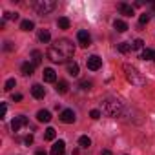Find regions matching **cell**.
<instances>
[{
    "mask_svg": "<svg viewBox=\"0 0 155 155\" xmlns=\"http://www.w3.org/2000/svg\"><path fill=\"white\" fill-rule=\"evenodd\" d=\"M73 55H75V46L68 38H60L48 48V58L55 64L68 62L69 58H73Z\"/></svg>",
    "mask_w": 155,
    "mask_h": 155,
    "instance_id": "6da1fadb",
    "label": "cell"
},
{
    "mask_svg": "<svg viewBox=\"0 0 155 155\" xmlns=\"http://www.w3.org/2000/svg\"><path fill=\"white\" fill-rule=\"evenodd\" d=\"M122 110H124V106H122V102L117 101V99L106 97V99L102 101V113H106L108 117H119V115L122 113Z\"/></svg>",
    "mask_w": 155,
    "mask_h": 155,
    "instance_id": "7a4b0ae2",
    "label": "cell"
},
{
    "mask_svg": "<svg viewBox=\"0 0 155 155\" xmlns=\"http://www.w3.org/2000/svg\"><path fill=\"white\" fill-rule=\"evenodd\" d=\"M124 73H126V79H128V82H131L133 86H144V77L139 73V69L137 68H133V66H130V64H126L124 66Z\"/></svg>",
    "mask_w": 155,
    "mask_h": 155,
    "instance_id": "3957f363",
    "label": "cell"
},
{
    "mask_svg": "<svg viewBox=\"0 0 155 155\" xmlns=\"http://www.w3.org/2000/svg\"><path fill=\"white\" fill-rule=\"evenodd\" d=\"M33 8H35V11L38 15H48V13H51L57 8V2L55 0H37V2L33 4Z\"/></svg>",
    "mask_w": 155,
    "mask_h": 155,
    "instance_id": "277c9868",
    "label": "cell"
},
{
    "mask_svg": "<svg viewBox=\"0 0 155 155\" xmlns=\"http://www.w3.org/2000/svg\"><path fill=\"white\" fill-rule=\"evenodd\" d=\"M86 66H88V69L97 71V69H101V68H102V58H101V57H97V55H91V57H88Z\"/></svg>",
    "mask_w": 155,
    "mask_h": 155,
    "instance_id": "5b68a950",
    "label": "cell"
},
{
    "mask_svg": "<svg viewBox=\"0 0 155 155\" xmlns=\"http://www.w3.org/2000/svg\"><path fill=\"white\" fill-rule=\"evenodd\" d=\"M60 120H62L64 124H73V122L77 120V115H75L73 110H64V111L60 113Z\"/></svg>",
    "mask_w": 155,
    "mask_h": 155,
    "instance_id": "8992f818",
    "label": "cell"
},
{
    "mask_svg": "<svg viewBox=\"0 0 155 155\" xmlns=\"http://www.w3.org/2000/svg\"><path fill=\"white\" fill-rule=\"evenodd\" d=\"M28 124V117L26 115H18V117H15L13 119V122H11V130L13 131H18L22 126H26Z\"/></svg>",
    "mask_w": 155,
    "mask_h": 155,
    "instance_id": "52a82bcc",
    "label": "cell"
},
{
    "mask_svg": "<svg viewBox=\"0 0 155 155\" xmlns=\"http://www.w3.org/2000/svg\"><path fill=\"white\" fill-rule=\"evenodd\" d=\"M77 40H79V44L82 48H88L91 44V37H90L88 31H79V33H77Z\"/></svg>",
    "mask_w": 155,
    "mask_h": 155,
    "instance_id": "ba28073f",
    "label": "cell"
},
{
    "mask_svg": "<svg viewBox=\"0 0 155 155\" xmlns=\"http://www.w3.org/2000/svg\"><path fill=\"white\" fill-rule=\"evenodd\" d=\"M31 95H33L35 99H38V101H40V99H44V97H46V90H44L40 84H33V86H31Z\"/></svg>",
    "mask_w": 155,
    "mask_h": 155,
    "instance_id": "9c48e42d",
    "label": "cell"
},
{
    "mask_svg": "<svg viewBox=\"0 0 155 155\" xmlns=\"http://www.w3.org/2000/svg\"><path fill=\"white\" fill-rule=\"evenodd\" d=\"M42 77H44V82H57V73L51 68H46L44 73H42Z\"/></svg>",
    "mask_w": 155,
    "mask_h": 155,
    "instance_id": "30bf717a",
    "label": "cell"
},
{
    "mask_svg": "<svg viewBox=\"0 0 155 155\" xmlns=\"http://www.w3.org/2000/svg\"><path fill=\"white\" fill-rule=\"evenodd\" d=\"M66 150V142L64 140H57L53 146H51V155H62Z\"/></svg>",
    "mask_w": 155,
    "mask_h": 155,
    "instance_id": "8fae6325",
    "label": "cell"
},
{
    "mask_svg": "<svg viewBox=\"0 0 155 155\" xmlns=\"http://www.w3.org/2000/svg\"><path fill=\"white\" fill-rule=\"evenodd\" d=\"M117 8H119V11H120L124 17H131V15H133V6H130V4H126V2H120Z\"/></svg>",
    "mask_w": 155,
    "mask_h": 155,
    "instance_id": "7c38bea8",
    "label": "cell"
},
{
    "mask_svg": "<svg viewBox=\"0 0 155 155\" xmlns=\"http://www.w3.org/2000/svg\"><path fill=\"white\" fill-rule=\"evenodd\" d=\"M37 120H38V122H49V120H51V113H49L48 110H40V111L37 113Z\"/></svg>",
    "mask_w": 155,
    "mask_h": 155,
    "instance_id": "4fadbf2b",
    "label": "cell"
},
{
    "mask_svg": "<svg viewBox=\"0 0 155 155\" xmlns=\"http://www.w3.org/2000/svg\"><path fill=\"white\" fill-rule=\"evenodd\" d=\"M140 58L142 60H155V49H150V48L142 49L140 51Z\"/></svg>",
    "mask_w": 155,
    "mask_h": 155,
    "instance_id": "5bb4252c",
    "label": "cell"
},
{
    "mask_svg": "<svg viewBox=\"0 0 155 155\" xmlns=\"http://www.w3.org/2000/svg\"><path fill=\"white\" fill-rule=\"evenodd\" d=\"M33 71H35V64L33 62H24L22 64V75L29 77V75H33Z\"/></svg>",
    "mask_w": 155,
    "mask_h": 155,
    "instance_id": "9a60e30c",
    "label": "cell"
},
{
    "mask_svg": "<svg viewBox=\"0 0 155 155\" xmlns=\"http://www.w3.org/2000/svg\"><path fill=\"white\" fill-rule=\"evenodd\" d=\"M68 73L71 77H79V64L77 62H68Z\"/></svg>",
    "mask_w": 155,
    "mask_h": 155,
    "instance_id": "2e32d148",
    "label": "cell"
},
{
    "mask_svg": "<svg viewBox=\"0 0 155 155\" xmlns=\"http://www.w3.org/2000/svg\"><path fill=\"white\" fill-rule=\"evenodd\" d=\"M113 28H115V31H119V33H124V31L128 29V24H126L124 20H115V22H113Z\"/></svg>",
    "mask_w": 155,
    "mask_h": 155,
    "instance_id": "e0dca14e",
    "label": "cell"
},
{
    "mask_svg": "<svg viewBox=\"0 0 155 155\" xmlns=\"http://www.w3.org/2000/svg\"><path fill=\"white\" fill-rule=\"evenodd\" d=\"M57 26H58L60 29H68V28L71 26V22H69V18H68V17H60V18L57 20Z\"/></svg>",
    "mask_w": 155,
    "mask_h": 155,
    "instance_id": "ac0fdd59",
    "label": "cell"
},
{
    "mask_svg": "<svg viewBox=\"0 0 155 155\" xmlns=\"http://www.w3.org/2000/svg\"><path fill=\"white\" fill-rule=\"evenodd\" d=\"M31 58H33L31 62H33V64H35V68H37V66H40V62H42V53H40L38 49H35V51L31 53Z\"/></svg>",
    "mask_w": 155,
    "mask_h": 155,
    "instance_id": "d6986e66",
    "label": "cell"
},
{
    "mask_svg": "<svg viewBox=\"0 0 155 155\" xmlns=\"http://www.w3.org/2000/svg\"><path fill=\"white\" fill-rule=\"evenodd\" d=\"M57 93H68V90H69V86H68V82L66 81H58L57 82Z\"/></svg>",
    "mask_w": 155,
    "mask_h": 155,
    "instance_id": "ffe728a7",
    "label": "cell"
},
{
    "mask_svg": "<svg viewBox=\"0 0 155 155\" xmlns=\"http://www.w3.org/2000/svg\"><path fill=\"white\" fill-rule=\"evenodd\" d=\"M38 40H40V42H44V44H48V42L51 40V35H49V31H48V29H42V31L38 33Z\"/></svg>",
    "mask_w": 155,
    "mask_h": 155,
    "instance_id": "44dd1931",
    "label": "cell"
},
{
    "mask_svg": "<svg viewBox=\"0 0 155 155\" xmlns=\"http://www.w3.org/2000/svg\"><path fill=\"white\" fill-rule=\"evenodd\" d=\"M33 28H35V24L31 20H22V24H20V29L22 31H31Z\"/></svg>",
    "mask_w": 155,
    "mask_h": 155,
    "instance_id": "7402d4cb",
    "label": "cell"
},
{
    "mask_svg": "<svg viewBox=\"0 0 155 155\" xmlns=\"http://www.w3.org/2000/svg\"><path fill=\"white\" fill-rule=\"evenodd\" d=\"M131 49H133V48H131V44H128V42H120V44H119V51H120V53H130Z\"/></svg>",
    "mask_w": 155,
    "mask_h": 155,
    "instance_id": "603a6c76",
    "label": "cell"
},
{
    "mask_svg": "<svg viewBox=\"0 0 155 155\" xmlns=\"http://www.w3.org/2000/svg\"><path fill=\"white\" fill-rule=\"evenodd\" d=\"M55 137H57L55 130H53V128H48L46 133H44V139H46V140H55Z\"/></svg>",
    "mask_w": 155,
    "mask_h": 155,
    "instance_id": "cb8c5ba5",
    "label": "cell"
},
{
    "mask_svg": "<svg viewBox=\"0 0 155 155\" xmlns=\"http://www.w3.org/2000/svg\"><path fill=\"white\" fill-rule=\"evenodd\" d=\"M79 144H81L82 148H90V146H91V139L84 135V137H81V139H79Z\"/></svg>",
    "mask_w": 155,
    "mask_h": 155,
    "instance_id": "d4e9b609",
    "label": "cell"
},
{
    "mask_svg": "<svg viewBox=\"0 0 155 155\" xmlns=\"http://www.w3.org/2000/svg\"><path fill=\"white\" fill-rule=\"evenodd\" d=\"M148 22H150V13H142V15L139 17V24L144 26V24H148Z\"/></svg>",
    "mask_w": 155,
    "mask_h": 155,
    "instance_id": "484cf974",
    "label": "cell"
},
{
    "mask_svg": "<svg viewBox=\"0 0 155 155\" xmlns=\"http://www.w3.org/2000/svg\"><path fill=\"white\" fill-rule=\"evenodd\" d=\"M15 86H17V81H15V79H9V81L6 82V88H4V90H6V91H11Z\"/></svg>",
    "mask_w": 155,
    "mask_h": 155,
    "instance_id": "4316f807",
    "label": "cell"
},
{
    "mask_svg": "<svg viewBox=\"0 0 155 155\" xmlns=\"http://www.w3.org/2000/svg\"><path fill=\"white\" fill-rule=\"evenodd\" d=\"M142 46H144V42H142L140 38H137V40L131 44V48H133V49H142Z\"/></svg>",
    "mask_w": 155,
    "mask_h": 155,
    "instance_id": "83f0119b",
    "label": "cell"
},
{
    "mask_svg": "<svg viewBox=\"0 0 155 155\" xmlns=\"http://www.w3.org/2000/svg\"><path fill=\"white\" fill-rule=\"evenodd\" d=\"M101 115H102V113H101L99 110H91V111H90V117H91V119H95V120H97V119H101Z\"/></svg>",
    "mask_w": 155,
    "mask_h": 155,
    "instance_id": "f1b7e54d",
    "label": "cell"
},
{
    "mask_svg": "<svg viewBox=\"0 0 155 155\" xmlns=\"http://www.w3.org/2000/svg\"><path fill=\"white\" fill-rule=\"evenodd\" d=\"M91 86H93V84H91L90 81H82V82H81V90H90Z\"/></svg>",
    "mask_w": 155,
    "mask_h": 155,
    "instance_id": "f546056e",
    "label": "cell"
},
{
    "mask_svg": "<svg viewBox=\"0 0 155 155\" xmlns=\"http://www.w3.org/2000/svg\"><path fill=\"white\" fill-rule=\"evenodd\" d=\"M6 111H8V106L2 102V106H0V117H2V119H6Z\"/></svg>",
    "mask_w": 155,
    "mask_h": 155,
    "instance_id": "4dcf8cb0",
    "label": "cell"
},
{
    "mask_svg": "<svg viewBox=\"0 0 155 155\" xmlns=\"http://www.w3.org/2000/svg\"><path fill=\"white\" fill-rule=\"evenodd\" d=\"M24 144H26V146H31V144H33V135H28V137L24 139Z\"/></svg>",
    "mask_w": 155,
    "mask_h": 155,
    "instance_id": "1f68e13d",
    "label": "cell"
},
{
    "mask_svg": "<svg viewBox=\"0 0 155 155\" xmlns=\"http://www.w3.org/2000/svg\"><path fill=\"white\" fill-rule=\"evenodd\" d=\"M4 49H6V51H11V49H13V44H11V42H4Z\"/></svg>",
    "mask_w": 155,
    "mask_h": 155,
    "instance_id": "d6a6232c",
    "label": "cell"
},
{
    "mask_svg": "<svg viewBox=\"0 0 155 155\" xmlns=\"http://www.w3.org/2000/svg\"><path fill=\"white\" fill-rule=\"evenodd\" d=\"M20 101H22V95L20 93H15L13 95V102H20Z\"/></svg>",
    "mask_w": 155,
    "mask_h": 155,
    "instance_id": "836d02e7",
    "label": "cell"
},
{
    "mask_svg": "<svg viewBox=\"0 0 155 155\" xmlns=\"http://www.w3.org/2000/svg\"><path fill=\"white\" fill-rule=\"evenodd\" d=\"M102 155H111V151L110 150H102Z\"/></svg>",
    "mask_w": 155,
    "mask_h": 155,
    "instance_id": "e575fe53",
    "label": "cell"
},
{
    "mask_svg": "<svg viewBox=\"0 0 155 155\" xmlns=\"http://www.w3.org/2000/svg\"><path fill=\"white\" fill-rule=\"evenodd\" d=\"M35 155H46V151H44V150H38V151H37Z\"/></svg>",
    "mask_w": 155,
    "mask_h": 155,
    "instance_id": "d590c367",
    "label": "cell"
}]
</instances>
